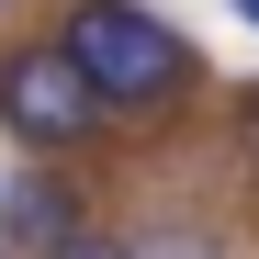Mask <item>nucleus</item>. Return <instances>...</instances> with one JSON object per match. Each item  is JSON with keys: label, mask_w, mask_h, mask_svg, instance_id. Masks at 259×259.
Returning a JSON list of instances; mask_svg holds the SVG:
<instances>
[{"label": "nucleus", "mask_w": 259, "mask_h": 259, "mask_svg": "<svg viewBox=\"0 0 259 259\" xmlns=\"http://www.w3.org/2000/svg\"><path fill=\"white\" fill-rule=\"evenodd\" d=\"M0 124H12L23 147L68 158V147L102 136V102L79 91V68H68L57 46H12V57H0Z\"/></svg>", "instance_id": "f03ea898"}, {"label": "nucleus", "mask_w": 259, "mask_h": 259, "mask_svg": "<svg viewBox=\"0 0 259 259\" xmlns=\"http://www.w3.org/2000/svg\"><path fill=\"white\" fill-rule=\"evenodd\" d=\"M237 23H248V34H259V0H237Z\"/></svg>", "instance_id": "0eeeda50"}, {"label": "nucleus", "mask_w": 259, "mask_h": 259, "mask_svg": "<svg viewBox=\"0 0 259 259\" xmlns=\"http://www.w3.org/2000/svg\"><path fill=\"white\" fill-rule=\"evenodd\" d=\"M237 136H248V147H259V91H237Z\"/></svg>", "instance_id": "423d86ee"}, {"label": "nucleus", "mask_w": 259, "mask_h": 259, "mask_svg": "<svg viewBox=\"0 0 259 259\" xmlns=\"http://www.w3.org/2000/svg\"><path fill=\"white\" fill-rule=\"evenodd\" d=\"M0 12H12V0H0Z\"/></svg>", "instance_id": "6e6552de"}, {"label": "nucleus", "mask_w": 259, "mask_h": 259, "mask_svg": "<svg viewBox=\"0 0 259 259\" xmlns=\"http://www.w3.org/2000/svg\"><path fill=\"white\" fill-rule=\"evenodd\" d=\"M68 226H79V181H57V169H23L0 192V259H46Z\"/></svg>", "instance_id": "7ed1b4c3"}, {"label": "nucleus", "mask_w": 259, "mask_h": 259, "mask_svg": "<svg viewBox=\"0 0 259 259\" xmlns=\"http://www.w3.org/2000/svg\"><path fill=\"white\" fill-rule=\"evenodd\" d=\"M57 57L79 68V91L102 102V124H158L203 91V46L192 34H169L147 0H79Z\"/></svg>", "instance_id": "f257e3e1"}, {"label": "nucleus", "mask_w": 259, "mask_h": 259, "mask_svg": "<svg viewBox=\"0 0 259 259\" xmlns=\"http://www.w3.org/2000/svg\"><path fill=\"white\" fill-rule=\"evenodd\" d=\"M136 259H226V237H192V226H169V237H136Z\"/></svg>", "instance_id": "39448f33"}, {"label": "nucleus", "mask_w": 259, "mask_h": 259, "mask_svg": "<svg viewBox=\"0 0 259 259\" xmlns=\"http://www.w3.org/2000/svg\"><path fill=\"white\" fill-rule=\"evenodd\" d=\"M46 259H136V237H113V226H91V214H79V226H68Z\"/></svg>", "instance_id": "20e7f679"}]
</instances>
